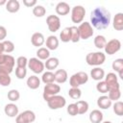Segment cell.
<instances>
[{
  "label": "cell",
  "instance_id": "cell-1",
  "mask_svg": "<svg viewBox=\"0 0 123 123\" xmlns=\"http://www.w3.org/2000/svg\"><path fill=\"white\" fill-rule=\"evenodd\" d=\"M111 23V12L104 7H97L90 12V25L97 30L109 27Z\"/></svg>",
  "mask_w": 123,
  "mask_h": 123
},
{
  "label": "cell",
  "instance_id": "cell-2",
  "mask_svg": "<svg viewBox=\"0 0 123 123\" xmlns=\"http://www.w3.org/2000/svg\"><path fill=\"white\" fill-rule=\"evenodd\" d=\"M15 64V60L12 56L9 54H0V70L8 74L12 72L13 66Z\"/></svg>",
  "mask_w": 123,
  "mask_h": 123
},
{
  "label": "cell",
  "instance_id": "cell-3",
  "mask_svg": "<svg viewBox=\"0 0 123 123\" xmlns=\"http://www.w3.org/2000/svg\"><path fill=\"white\" fill-rule=\"evenodd\" d=\"M106 61V55L103 52H91L88 53L86 57V62L88 65L92 66H98L105 62Z\"/></svg>",
  "mask_w": 123,
  "mask_h": 123
},
{
  "label": "cell",
  "instance_id": "cell-4",
  "mask_svg": "<svg viewBox=\"0 0 123 123\" xmlns=\"http://www.w3.org/2000/svg\"><path fill=\"white\" fill-rule=\"evenodd\" d=\"M88 81V75L84 72L80 71L73 74L69 79V85L71 87H79L82 85H85Z\"/></svg>",
  "mask_w": 123,
  "mask_h": 123
},
{
  "label": "cell",
  "instance_id": "cell-5",
  "mask_svg": "<svg viewBox=\"0 0 123 123\" xmlns=\"http://www.w3.org/2000/svg\"><path fill=\"white\" fill-rule=\"evenodd\" d=\"M46 102H47L48 108H50L51 110H58V109L63 108L66 104L65 98L62 95H59V94H57L55 96H52Z\"/></svg>",
  "mask_w": 123,
  "mask_h": 123
},
{
  "label": "cell",
  "instance_id": "cell-6",
  "mask_svg": "<svg viewBox=\"0 0 123 123\" xmlns=\"http://www.w3.org/2000/svg\"><path fill=\"white\" fill-rule=\"evenodd\" d=\"M86 15V10L83 6L77 5L74 6L71 10V20L73 23H81L83 22Z\"/></svg>",
  "mask_w": 123,
  "mask_h": 123
},
{
  "label": "cell",
  "instance_id": "cell-7",
  "mask_svg": "<svg viewBox=\"0 0 123 123\" xmlns=\"http://www.w3.org/2000/svg\"><path fill=\"white\" fill-rule=\"evenodd\" d=\"M61 91V86L55 83L52 84H46L43 87V99L45 101H47L49 98H51L52 96L57 95L59 92Z\"/></svg>",
  "mask_w": 123,
  "mask_h": 123
},
{
  "label": "cell",
  "instance_id": "cell-8",
  "mask_svg": "<svg viewBox=\"0 0 123 123\" xmlns=\"http://www.w3.org/2000/svg\"><path fill=\"white\" fill-rule=\"evenodd\" d=\"M78 30H79V33H80V38H82V39L89 38L90 37L93 36V32H94L90 23L86 22V21L81 23L80 26L78 27Z\"/></svg>",
  "mask_w": 123,
  "mask_h": 123
},
{
  "label": "cell",
  "instance_id": "cell-9",
  "mask_svg": "<svg viewBox=\"0 0 123 123\" xmlns=\"http://www.w3.org/2000/svg\"><path fill=\"white\" fill-rule=\"evenodd\" d=\"M35 120H36L35 112L27 110L17 114L15 118V123H33Z\"/></svg>",
  "mask_w": 123,
  "mask_h": 123
},
{
  "label": "cell",
  "instance_id": "cell-10",
  "mask_svg": "<svg viewBox=\"0 0 123 123\" xmlns=\"http://www.w3.org/2000/svg\"><path fill=\"white\" fill-rule=\"evenodd\" d=\"M104 49H105L106 54L113 55V54H115L116 52H118L121 49V42H120L119 39H116V38L111 39L110 41H108L106 43Z\"/></svg>",
  "mask_w": 123,
  "mask_h": 123
},
{
  "label": "cell",
  "instance_id": "cell-11",
  "mask_svg": "<svg viewBox=\"0 0 123 123\" xmlns=\"http://www.w3.org/2000/svg\"><path fill=\"white\" fill-rule=\"evenodd\" d=\"M28 67L36 74H39L42 73L44 70V63L38 60L37 58H31L30 60H28Z\"/></svg>",
  "mask_w": 123,
  "mask_h": 123
},
{
  "label": "cell",
  "instance_id": "cell-12",
  "mask_svg": "<svg viewBox=\"0 0 123 123\" xmlns=\"http://www.w3.org/2000/svg\"><path fill=\"white\" fill-rule=\"evenodd\" d=\"M46 24L50 32L55 33L61 28V19L58 15H48L46 18Z\"/></svg>",
  "mask_w": 123,
  "mask_h": 123
},
{
  "label": "cell",
  "instance_id": "cell-13",
  "mask_svg": "<svg viewBox=\"0 0 123 123\" xmlns=\"http://www.w3.org/2000/svg\"><path fill=\"white\" fill-rule=\"evenodd\" d=\"M105 82H106V84L108 85L109 89L120 87L119 83H118V80H117V76H116L115 73H112V72L108 73V74L106 75V77H105Z\"/></svg>",
  "mask_w": 123,
  "mask_h": 123
},
{
  "label": "cell",
  "instance_id": "cell-14",
  "mask_svg": "<svg viewBox=\"0 0 123 123\" xmlns=\"http://www.w3.org/2000/svg\"><path fill=\"white\" fill-rule=\"evenodd\" d=\"M4 112L9 117H16L18 114V107L13 103H9L5 106Z\"/></svg>",
  "mask_w": 123,
  "mask_h": 123
},
{
  "label": "cell",
  "instance_id": "cell-15",
  "mask_svg": "<svg viewBox=\"0 0 123 123\" xmlns=\"http://www.w3.org/2000/svg\"><path fill=\"white\" fill-rule=\"evenodd\" d=\"M31 42L34 46L36 47H39V46H42L44 43H45V38H44V36L39 33V32H36L33 34L32 37H31Z\"/></svg>",
  "mask_w": 123,
  "mask_h": 123
},
{
  "label": "cell",
  "instance_id": "cell-16",
  "mask_svg": "<svg viewBox=\"0 0 123 123\" xmlns=\"http://www.w3.org/2000/svg\"><path fill=\"white\" fill-rule=\"evenodd\" d=\"M70 12V7L66 2H59L56 6V12L59 15H66Z\"/></svg>",
  "mask_w": 123,
  "mask_h": 123
},
{
  "label": "cell",
  "instance_id": "cell-17",
  "mask_svg": "<svg viewBox=\"0 0 123 123\" xmlns=\"http://www.w3.org/2000/svg\"><path fill=\"white\" fill-rule=\"evenodd\" d=\"M55 82H57L58 84H63L67 81V78H68V75H67V72L66 70L64 69H58L55 73Z\"/></svg>",
  "mask_w": 123,
  "mask_h": 123
},
{
  "label": "cell",
  "instance_id": "cell-18",
  "mask_svg": "<svg viewBox=\"0 0 123 123\" xmlns=\"http://www.w3.org/2000/svg\"><path fill=\"white\" fill-rule=\"evenodd\" d=\"M112 26L116 31L123 30V13L122 12H118L114 15L112 20Z\"/></svg>",
  "mask_w": 123,
  "mask_h": 123
},
{
  "label": "cell",
  "instance_id": "cell-19",
  "mask_svg": "<svg viewBox=\"0 0 123 123\" xmlns=\"http://www.w3.org/2000/svg\"><path fill=\"white\" fill-rule=\"evenodd\" d=\"M111 102H112V101H111L108 96L103 95V96H100V97L97 99V106H98L100 109L107 110V109L111 108V106L112 105Z\"/></svg>",
  "mask_w": 123,
  "mask_h": 123
},
{
  "label": "cell",
  "instance_id": "cell-20",
  "mask_svg": "<svg viewBox=\"0 0 123 123\" xmlns=\"http://www.w3.org/2000/svg\"><path fill=\"white\" fill-rule=\"evenodd\" d=\"M90 76L93 80L95 81H102L103 78H105V71L103 68L101 67H94L93 69H91L90 71Z\"/></svg>",
  "mask_w": 123,
  "mask_h": 123
},
{
  "label": "cell",
  "instance_id": "cell-21",
  "mask_svg": "<svg viewBox=\"0 0 123 123\" xmlns=\"http://www.w3.org/2000/svg\"><path fill=\"white\" fill-rule=\"evenodd\" d=\"M103 113L100 111V110H93L89 113V121L91 123H102L103 121Z\"/></svg>",
  "mask_w": 123,
  "mask_h": 123
},
{
  "label": "cell",
  "instance_id": "cell-22",
  "mask_svg": "<svg viewBox=\"0 0 123 123\" xmlns=\"http://www.w3.org/2000/svg\"><path fill=\"white\" fill-rule=\"evenodd\" d=\"M46 48L48 50H56L59 46V39L56 36H49L46 38Z\"/></svg>",
  "mask_w": 123,
  "mask_h": 123
},
{
  "label": "cell",
  "instance_id": "cell-23",
  "mask_svg": "<svg viewBox=\"0 0 123 123\" xmlns=\"http://www.w3.org/2000/svg\"><path fill=\"white\" fill-rule=\"evenodd\" d=\"M112 69L118 73L119 77L123 79V59H116L112 62L111 64Z\"/></svg>",
  "mask_w": 123,
  "mask_h": 123
},
{
  "label": "cell",
  "instance_id": "cell-24",
  "mask_svg": "<svg viewBox=\"0 0 123 123\" xmlns=\"http://www.w3.org/2000/svg\"><path fill=\"white\" fill-rule=\"evenodd\" d=\"M26 84H27V86H28L29 88H31V89H37V88H38L39 86H40V80L38 79L37 76L32 75V76H30V77L27 79Z\"/></svg>",
  "mask_w": 123,
  "mask_h": 123
},
{
  "label": "cell",
  "instance_id": "cell-25",
  "mask_svg": "<svg viewBox=\"0 0 123 123\" xmlns=\"http://www.w3.org/2000/svg\"><path fill=\"white\" fill-rule=\"evenodd\" d=\"M19 9H20V4L17 0H9V1H7L6 10L9 12H12V13L17 12L19 11Z\"/></svg>",
  "mask_w": 123,
  "mask_h": 123
},
{
  "label": "cell",
  "instance_id": "cell-26",
  "mask_svg": "<svg viewBox=\"0 0 123 123\" xmlns=\"http://www.w3.org/2000/svg\"><path fill=\"white\" fill-rule=\"evenodd\" d=\"M59 59L58 58H55V57H52V58H49L46 60L45 63H44V67L48 70V71H51V70H54L56 69L58 66H59Z\"/></svg>",
  "mask_w": 123,
  "mask_h": 123
},
{
  "label": "cell",
  "instance_id": "cell-27",
  "mask_svg": "<svg viewBox=\"0 0 123 123\" xmlns=\"http://www.w3.org/2000/svg\"><path fill=\"white\" fill-rule=\"evenodd\" d=\"M37 57L38 60H47L50 58V51L46 48V47H39L37 51Z\"/></svg>",
  "mask_w": 123,
  "mask_h": 123
},
{
  "label": "cell",
  "instance_id": "cell-28",
  "mask_svg": "<svg viewBox=\"0 0 123 123\" xmlns=\"http://www.w3.org/2000/svg\"><path fill=\"white\" fill-rule=\"evenodd\" d=\"M108 97L110 98L111 101H117L121 97V92H120V87L118 88H111L108 91Z\"/></svg>",
  "mask_w": 123,
  "mask_h": 123
},
{
  "label": "cell",
  "instance_id": "cell-29",
  "mask_svg": "<svg viewBox=\"0 0 123 123\" xmlns=\"http://www.w3.org/2000/svg\"><path fill=\"white\" fill-rule=\"evenodd\" d=\"M93 42H94V45H95L96 48H98V49H103V48L105 47L106 43H107V39H106V37H105L104 36L98 35V36L95 37Z\"/></svg>",
  "mask_w": 123,
  "mask_h": 123
},
{
  "label": "cell",
  "instance_id": "cell-30",
  "mask_svg": "<svg viewBox=\"0 0 123 123\" xmlns=\"http://www.w3.org/2000/svg\"><path fill=\"white\" fill-rule=\"evenodd\" d=\"M41 81L46 85V84H52L55 82V75L52 71H46L42 74L41 76Z\"/></svg>",
  "mask_w": 123,
  "mask_h": 123
},
{
  "label": "cell",
  "instance_id": "cell-31",
  "mask_svg": "<svg viewBox=\"0 0 123 123\" xmlns=\"http://www.w3.org/2000/svg\"><path fill=\"white\" fill-rule=\"evenodd\" d=\"M11 82H12V79L10 77V74L0 70V85L2 86H10Z\"/></svg>",
  "mask_w": 123,
  "mask_h": 123
},
{
  "label": "cell",
  "instance_id": "cell-32",
  "mask_svg": "<svg viewBox=\"0 0 123 123\" xmlns=\"http://www.w3.org/2000/svg\"><path fill=\"white\" fill-rule=\"evenodd\" d=\"M76 105L78 108V114H85L88 111V103L86 101H77Z\"/></svg>",
  "mask_w": 123,
  "mask_h": 123
},
{
  "label": "cell",
  "instance_id": "cell-33",
  "mask_svg": "<svg viewBox=\"0 0 123 123\" xmlns=\"http://www.w3.org/2000/svg\"><path fill=\"white\" fill-rule=\"evenodd\" d=\"M60 39L62 42H69L71 41V36H70V29L69 27H65L62 29V31L60 34Z\"/></svg>",
  "mask_w": 123,
  "mask_h": 123
},
{
  "label": "cell",
  "instance_id": "cell-34",
  "mask_svg": "<svg viewBox=\"0 0 123 123\" xmlns=\"http://www.w3.org/2000/svg\"><path fill=\"white\" fill-rule=\"evenodd\" d=\"M70 29V36H71V41L76 43L78 42L81 38H80V33H79V30H78V27L76 26H71L69 27Z\"/></svg>",
  "mask_w": 123,
  "mask_h": 123
},
{
  "label": "cell",
  "instance_id": "cell-35",
  "mask_svg": "<svg viewBox=\"0 0 123 123\" xmlns=\"http://www.w3.org/2000/svg\"><path fill=\"white\" fill-rule=\"evenodd\" d=\"M46 13V9L41 5H36L33 9V14L37 17H42Z\"/></svg>",
  "mask_w": 123,
  "mask_h": 123
},
{
  "label": "cell",
  "instance_id": "cell-36",
  "mask_svg": "<svg viewBox=\"0 0 123 123\" xmlns=\"http://www.w3.org/2000/svg\"><path fill=\"white\" fill-rule=\"evenodd\" d=\"M68 95L74 99V100H78L80 99V97L82 96V90L79 87H71L68 90Z\"/></svg>",
  "mask_w": 123,
  "mask_h": 123
},
{
  "label": "cell",
  "instance_id": "cell-37",
  "mask_svg": "<svg viewBox=\"0 0 123 123\" xmlns=\"http://www.w3.org/2000/svg\"><path fill=\"white\" fill-rule=\"evenodd\" d=\"M112 109H113V112L116 115H118V116L123 115V103L121 101H116L112 105Z\"/></svg>",
  "mask_w": 123,
  "mask_h": 123
},
{
  "label": "cell",
  "instance_id": "cell-38",
  "mask_svg": "<svg viewBox=\"0 0 123 123\" xmlns=\"http://www.w3.org/2000/svg\"><path fill=\"white\" fill-rule=\"evenodd\" d=\"M20 98V93L17 89H11L8 92V99L12 102H16Z\"/></svg>",
  "mask_w": 123,
  "mask_h": 123
},
{
  "label": "cell",
  "instance_id": "cell-39",
  "mask_svg": "<svg viewBox=\"0 0 123 123\" xmlns=\"http://www.w3.org/2000/svg\"><path fill=\"white\" fill-rule=\"evenodd\" d=\"M2 43H3V47H4V52L5 53L9 54V53L13 52L14 44H13L12 41H11V40H4V41H2Z\"/></svg>",
  "mask_w": 123,
  "mask_h": 123
},
{
  "label": "cell",
  "instance_id": "cell-40",
  "mask_svg": "<svg viewBox=\"0 0 123 123\" xmlns=\"http://www.w3.org/2000/svg\"><path fill=\"white\" fill-rule=\"evenodd\" d=\"M26 75H27L26 67H17L16 66V68H15V76H16L17 79L22 80V79H24L26 77Z\"/></svg>",
  "mask_w": 123,
  "mask_h": 123
},
{
  "label": "cell",
  "instance_id": "cell-41",
  "mask_svg": "<svg viewBox=\"0 0 123 123\" xmlns=\"http://www.w3.org/2000/svg\"><path fill=\"white\" fill-rule=\"evenodd\" d=\"M96 89L101 93H107L109 91V86L105 81H99L96 85Z\"/></svg>",
  "mask_w": 123,
  "mask_h": 123
},
{
  "label": "cell",
  "instance_id": "cell-42",
  "mask_svg": "<svg viewBox=\"0 0 123 123\" xmlns=\"http://www.w3.org/2000/svg\"><path fill=\"white\" fill-rule=\"evenodd\" d=\"M67 112L71 116H75V115L78 114V108H77L76 103H72V104H69L68 105V107H67Z\"/></svg>",
  "mask_w": 123,
  "mask_h": 123
},
{
  "label": "cell",
  "instance_id": "cell-43",
  "mask_svg": "<svg viewBox=\"0 0 123 123\" xmlns=\"http://www.w3.org/2000/svg\"><path fill=\"white\" fill-rule=\"evenodd\" d=\"M28 64V60L24 56H20L16 60V65L17 67H26Z\"/></svg>",
  "mask_w": 123,
  "mask_h": 123
},
{
  "label": "cell",
  "instance_id": "cell-44",
  "mask_svg": "<svg viewBox=\"0 0 123 123\" xmlns=\"http://www.w3.org/2000/svg\"><path fill=\"white\" fill-rule=\"evenodd\" d=\"M7 37V30L4 26H0V42L4 41Z\"/></svg>",
  "mask_w": 123,
  "mask_h": 123
},
{
  "label": "cell",
  "instance_id": "cell-45",
  "mask_svg": "<svg viewBox=\"0 0 123 123\" xmlns=\"http://www.w3.org/2000/svg\"><path fill=\"white\" fill-rule=\"evenodd\" d=\"M23 4L28 8L35 7L37 5V0H23Z\"/></svg>",
  "mask_w": 123,
  "mask_h": 123
},
{
  "label": "cell",
  "instance_id": "cell-46",
  "mask_svg": "<svg viewBox=\"0 0 123 123\" xmlns=\"http://www.w3.org/2000/svg\"><path fill=\"white\" fill-rule=\"evenodd\" d=\"M4 53V47H3V43L0 42V54H3Z\"/></svg>",
  "mask_w": 123,
  "mask_h": 123
},
{
  "label": "cell",
  "instance_id": "cell-47",
  "mask_svg": "<svg viewBox=\"0 0 123 123\" xmlns=\"http://www.w3.org/2000/svg\"><path fill=\"white\" fill-rule=\"evenodd\" d=\"M6 4H7V0H0V6L6 5Z\"/></svg>",
  "mask_w": 123,
  "mask_h": 123
},
{
  "label": "cell",
  "instance_id": "cell-48",
  "mask_svg": "<svg viewBox=\"0 0 123 123\" xmlns=\"http://www.w3.org/2000/svg\"><path fill=\"white\" fill-rule=\"evenodd\" d=\"M103 123H111V121H105V122H103Z\"/></svg>",
  "mask_w": 123,
  "mask_h": 123
}]
</instances>
